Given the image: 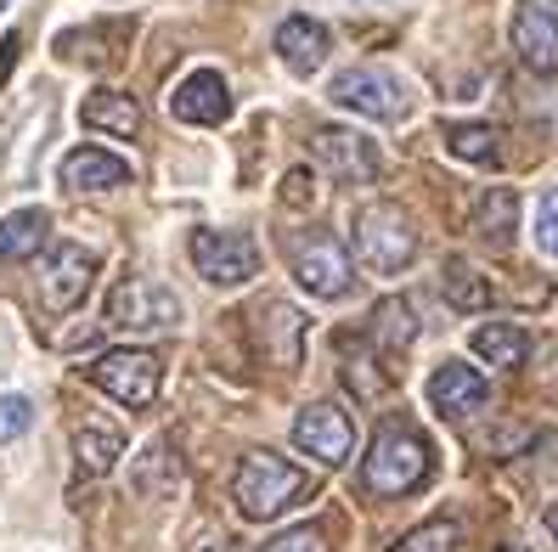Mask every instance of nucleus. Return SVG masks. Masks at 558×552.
I'll use <instances>...</instances> for the list:
<instances>
[{"label":"nucleus","instance_id":"9d476101","mask_svg":"<svg viewBox=\"0 0 558 552\" xmlns=\"http://www.w3.org/2000/svg\"><path fill=\"white\" fill-rule=\"evenodd\" d=\"M90 282H96V254L85 243H57L46 254V271H40V305L69 316L74 305H85Z\"/></svg>","mask_w":558,"mask_h":552},{"label":"nucleus","instance_id":"9b49d317","mask_svg":"<svg viewBox=\"0 0 558 552\" xmlns=\"http://www.w3.org/2000/svg\"><path fill=\"white\" fill-rule=\"evenodd\" d=\"M311 152H316V164L339 181H378V170H384L378 142H367L361 130H339V124L311 130Z\"/></svg>","mask_w":558,"mask_h":552},{"label":"nucleus","instance_id":"f8f14e48","mask_svg":"<svg viewBox=\"0 0 558 552\" xmlns=\"http://www.w3.org/2000/svg\"><path fill=\"white\" fill-rule=\"evenodd\" d=\"M508 35H513V51L524 69H536V74L558 69V0H519Z\"/></svg>","mask_w":558,"mask_h":552},{"label":"nucleus","instance_id":"6ab92c4d","mask_svg":"<svg viewBox=\"0 0 558 552\" xmlns=\"http://www.w3.org/2000/svg\"><path fill=\"white\" fill-rule=\"evenodd\" d=\"M502 142H508V136H502L497 124H446V147H451V158H463V164L497 170L502 158H508Z\"/></svg>","mask_w":558,"mask_h":552},{"label":"nucleus","instance_id":"20e7f679","mask_svg":"<svg viewBox=\"0 0 558 552\" xmlns=\"http://www.w3.org/2000/svg\"><path fill=\"white\" fill-rule=\"evenodd\" d=\"M333 96L339 108L361 113V119H378V124H396L412 113V90L401 74H389V69H373V62H361V69H344L333 74Z\"/></svg>","mask_w":558,"mask_h":552},{"label":"nucleus","instance_id":"1a4fd4ad","mask_svg":"<svg viewBox=\"0 0 558 552\" xmlns=\"http://www.w3.org/2000/svg\"><path fill=\"white\" fill-rule=\"evenodd\" d=\"M293 445H300L305 457H316L322 468L350 463V451H355V424H350V412L333 406V401L305 406L300 417H293Z\"/></svg>","mask_w":558,"mask_h":552},{"label":"nucleus","instance_id":"b1692460","mask_svg":"<svg viewBox=\"0 0 558 552\" xmlns=\"http://www.w3.org/2000/svg\"><path fill=\"white\" fill-rule=\"evenodd\" d=\"M513 220H519V198H513V192H485V198H480V232H485V243L508 248Z\"/></svg>","mask_w":558,"mask_h":552},{"label":"nucleus","instance_id":"5701e85b","mask_svg":"<svg viewBox=\"0 0 558 552\" xmlns=\"http://www.w3.org/2000/svg\"><path fill=\"white\" fill-rule=\"evenodd\" d=\"M446 299H451V310H485L490 305V282L474 266H463V259H451L446 266Z\"/></svg>","mask_w":558,"mask_h":552},{"label":"nucleus","instance_id":"a211bd4d","mask_svg":"<svg viewBox=\"0 0 558 552\" xmlns=\"http://www.w3.org/2000/svg\"><path fill=\"white\" fill-rule=\"evenodd\" d=\"M80 119H85V130H108V136H124V142L142 130V108L124 90H90L80 102Z\"/></svg>","mask_w":558,"mask_h":552},{"label":"nucleus","instance_id":"412c9836","mask_svg":"<svg viewBox=\"0 0 558 552\" xmlns=\"http://www.w3.org/2000/svg\"><path fill=\"white\" fill-rule=\"evenodd\" d=\"M469 344L485 367H519L524 355H531V339H524V328H513V321H485V328H474Z\"/></svg>","mask_w":558,"mask_h":552},{"label":"nucleus","instance_id":"4be33fe9","mask_svg":"<svg viewBox=\"0 0 558 552\" xmlns=\"http://www.w3.org/2000/svg\"><path fill=\"white\" fill-rule=\"evenodd\" d=\"M74 457H80L85 474H108V468L124 457V434H119L113 424H85V429L74 434Z\"/></svg>","mask_w":558,"mask_h":552},{"label":"nucleus","instance_id":"6e6552de","mask_svg":"<svg viewBox=\"0 0 558 552\" xmlns=\"http://www.w3.org/2000/svg\"><path fill=\"white\" fill-rule=\"evenodd\" d=\"M186 254L209 287H243L259 271V243L248 232H215L209 225V232H192Z\"/></svg>","mask_w":558,"mask_h":552},{"label":"nucleus","instance_id":"c756f323","mask_svg":"<svg viewBox=\"0 0 558 552\" xmlns=\"http://www.w3.org/2000/svg\"><path fill=\"white\" fill-rule=\"evenodd\" d=\"M311 198H316V192H311V175H305V170H293V175L282 181V204H293V209H305Z\"/></svg>","mask_w":558,"mask_h":552},{"label":"nucleus","instance_id":"f257e3e1","mask_svg":"<svg viewBox=\"0 0 558 552\" xmlns=\"http://www.w3.org/2000/svg\"><path fill=\"white\" fill-rule=\"evenodd\" d=\"M429 474H435V445L423 440L412 424L389 417V424L373 434V445H367L361 484H367L373 496H407V491H417Z\"/></svg>","mask_w":558,"mask_h":552},{"label":"nucleus","instance_id":"f03ea898","mask_svg":"<svg viewBox=\"0 0 558 552\" xmlns=\"http://www.w3.org/2000/svg\"><path fill=\"white\" fill-rule=\"evenodd\" d=\"M316 491L305 468H293L288 457H277V451H248V457L238 463V479H232V502L243 518H254V525H266V518L288 513L293 502H305Z\"/></svg>","mask_w":558,"mask_h":552},{"label":"nucleus","instance_id":"393cba45","mask_svg":"<svg viewBox=\"0 0 558 552\" xmlns=\"http://www.w3.org/2000/svg\"><path fill=\"white\" fill-rule=\"evenodd\" d=\"M407 316H412V305H407V299L378 305V316H373V339H384L389 349H407V344H412V333H417Z\"/></svg>","mask_w":558,"mask_h":552},{"label":"nucleus","instance_id":"cd10ccee","mask_svg":"<svg viewBox=\"0 0 558 552\" xmlns=\"http://www.w3.org/2000/svg\"><path fill=\"white\" fill-rule=\"evenodd\" d=\"M266 552H327V530L322 525H293V530L271 536Z\"/></svg>","mask_w":558,"mask_h":552},{"label":"nucleus","instance_id":"72a5a7b5","mask_svg":"<svg viewBox=\"0 0 558 552\" xmlns=\"http://www.w3.org/2000/svg\"><path fill=\"white\" fill-rule=\"evenodd\" d=\"M502 552H524V547H502Z\"/></svg>","mask_w":558,"mask_h":552},{"label":"nucleus","instance_id":"423d86ee","mask_svg":"<svg viewBox=\"0 0 558 552\" xmlns=\"http://www.w3.org/2000/svg\"><path fill=\"white\" fill-rule=\"evenodd\" d=\"M85 378L102 389V395H113L119 406H153L158 383H163V361L153 349H108L85 367Z\"/></svg>","mask_w":558,"mask_h":552},{"label":"nucleus","instance_id":"a878e982","mask_svg":"<svg viewBox=\"0 0 558 552\" xmlns=\"http://www.w3.org/2000/svg\"><path fill=\"white\" fill-rule=\"evenodd\" d=\"M457 547V525L451 518H435V525H417L412 536H401L389 552H451Z\"/></svg>","mask_w":558,"mask_h":552},{"label":"nucleus","instance_id":"7ed1b4c3","mask_svg":"<svg viewBox=\"0 0 558 552\" xmlns=\"http://www.w3.org/2000/svg\"><path fill=\"white\" fill-rule=\"evenodd\" d=\"M355 254L378 277H396L417 259V225L401 204H367L355 214Z\"/></svg>","mask_w":558,"mask_h":552},{"label":"nucleus","instance_id":"0eeeda50","mask_svg":"<svg viewBox=\"0 0 558 552\" xmlns=\"http://www.w3.org/2000/svg\"><path fill=\"white\" fill-rule=\"evenodd\" d=\"M108 328L124 333H158V328H181V299L153 277H124L108 294Z\"/></svg>","mask_w":558,"mask_h":552},{"label":"nucleus","instance_id":"2f4dec72","mask_svg":"<svg viewBox=\"0 0 558 552\" xmlns=\"http://www.w3.org/2000/svg\"><path fill=\"white\" fill-rule=\"evenodd\" d=\"M547 536H553V547H558V502L547 507Z\"/></svg>","mask_w":558,"mask_h":552},{"label":"nucleus","instance_id":"aec40b11","mask_svg":"<svg viewBox=\"0 0 558 552\" xmlns=\"http://www.w3.org/2000/svg\"><path fill=\"white\" fill-rule=\"evenodd\" d=\"M46 232H51V214H46V209H12L7 220H0V259H7V266H17V259L40 254Z\"/></svg>","mask_w":558,"mask_h":552},{"label":"nucleus","instance_id":"4468645a","mask_svg":"<svg viewBox=\"0 0 558 552\" xmlns=\"http://www.w3.org/2000/svg\"><path fill=\"white\" fill-rule=\"evenodd\" d=\"M485 401H490V383H485L480 367H469V361H440V367H435V378H429V406H435L440 417H474Z\"/></svg>","mask_w":558,"mask_h":552},{"label":"nucleus","instance_id":"bb28decb","mask_svg":"<svg viewBox=\"0 0 558 552\" xmlns=\"http://www.w3.org/2000/svg\"><path fill=\"white\" fill-rule=\"evenodd\" d=\"M28 429H35V401L28 395H0V445L23 440Z\"/></svg>","mask_w":558,"mask_h":552},{"label":"nucleus","instance_id":"2eb2a0df","mask_svg":"<svg viewBox=\"0 0 558 552\" xmlns=\"http://www.w3.org/2000/svg\"><path fill=\"white\" fill-rule=\"evenodd\" d=\"M254 339L266 349L271 367H300V344H305V316L282 305V299H266L254 310Z\"/></svg>","mask_w":558,"mask_h":552},{"label":"nucleus","instance_id":"7c9ffc66","mask_svg":"<svg viewBox=\"0 0 558 552\" xmlns=\"http://www.w3.org/2000/svg\"><path fill=\"white\" fill-rule=\"evenodd\" d=\"M12 62H17V40H7V46H0V79H7V69H12Z\"/></svg>","mask_w":558,"mask_h":552},{"label":"nucleus","instance_id":"f3484780","mask_svg":"<svg viewBox=\"0 0 558 552\" xmlns=\"http://www.w3.org/2000/svg\"><path fill=\"white\" fill-rule=\"evenodd\" d=\"M130 181V164L102 147H74L69 158H62V186L69 192H113Z\"/></svg>","mask_w":558,"mask_h":552},{"label":"nucleus","instance_id":"39448f33","mask_svg":"<svg viewBox=\"0 0 558 552\" xmlns=\"http://www.w3.org/2000/svg\"><path fill=\"white\" fill-rule=\"evenodd\" d=\"M288 266H293V282H300L311 299H344L350 294V254H344L339 237H327V232L293 237Z\"/></svg>","mask_w":558,"mask_h":552},{"label":"nucleus","instance_id":"ddd939ff","mask_svg":"<svg viewBox=\"0 0 558 552\" xmlns=\"http://www.w3.org/2000/svg\"><path fill=\"white\" fill-rule=\"evenodd\" d=\"M170 113L181 124H226L232 119V85H226L215 69H192L175 90H170Z\"/></svg>","mask_w":558,"mask_h":552},{"label":"nucleus","instance_id":"c85d7f7f","mask_svg":"<svg viewBox=\"0 0 558 552\" xmlns=\"http://www.w3.org/2000/svg\"><path fill=\"white\" fill-rule=\"evenodd\" d=\"M536 243L558 259V186L542 192V204H536Z\"/></svg>","mask_w":558,"mask_h":552},{"label":"nucleus","instance_id":"dca6fc26","mask_svg":"<svg viewBox=\"0 0 558 552\" xmlns=\"http://www.w3.org/2000/svg\"><path fill=\"white\" fill-rule=\"evenodd\" d=\"M327 51H333V35H327V23H316V17H288L277 28V57H282L288 74L311 79L327 62Z\"/></svg>","mask_w":558,"mask_h":552},{"label":"nucleus","instance_id":"f704fd0d","mask_svg":"<svg viewBox=\"0 0 558 552\" xmlns=\"http://www.w3.org/2000/svg\"><path fill=\"white\" fill-rule=\"evenodd\" d=\"M7 7H12V0H0V12H7Z\"/></svg>","mask_w":558,"mask_h":552},{"label":"nucleus","instance_id":"473e14b6","mask_svg":"<svg viewBox=\"0 0 558 552\" xmlns=\"http://www.w3.org/2000/svg\"><path fill=\"white\" fill-rule=\"evenodd\" d=\"M220 552H243V547H232V541H220Z\"/></svg>","mask_w":558,"mask_h":552}]
</instances>
